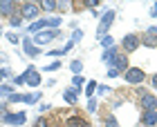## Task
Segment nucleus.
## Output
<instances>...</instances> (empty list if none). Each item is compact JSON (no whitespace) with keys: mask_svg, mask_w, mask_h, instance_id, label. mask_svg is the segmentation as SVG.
I'll list each match as a JSON object with an SVG mask.
<instances>
[{"mask_svg":"<svg viewBox=\"0 0 157 127\" xmlns=\"http://www.w3.org/2000/svg\"><path fill=\"white\" fill-rule=\"evenodd\" d=\"M115 16L117 13L115 11H103V16H101V20H99V27H97V36H108V29L112 27V23H115Z\"/></svg>","mask_w":157,"mask_h":127,"instance_id":"f257e3e1","label":"nucleus"},{"mask_svg":"<svg viewBox=\"0 0 157 127\" xmlns=\"http://www.w3.org/2000/svg\"><path fill=\"white\" fill-rule=\"evenodd\" d=\"M59 34H61L59 29H45V31H38L32 40H34L36 47H43V45H47V42H52L54 38H59Z\"/></svg>","mask_w":157,"mask_h":127,"instance_id":"f03ea898","label":"nucleus"},{"mask_svg":"<svg viewBox=\"0 0 157 127\" xmlns=\"http://www.w3.org/2000/svg\"><path fill=\"white\" fill-rule=\"evenodd\" d=\"M38 11H40L38 2H23L20 5V18L23 20H34L38 16Z\"/></svg>","mask_w":157,"mask_h":127,"instance_id":"7ed1b4c3","label":"nucleus"},{"mask_svg":"<svg viewBox=\"0 0 157 127\" xmlns=\"http://www.w3.org/2000/svg\"><path fill=\"white\" fill-rule=\"evenodd\" d=\"M124 78H126V83H130V85H139V83H144L146 74L141 72L139 67H128V72L124 74Z\"/></svg>","mask_w":157,"mask_h":127,"instance_id":"20e7f679","label":"nucleus"},{"mask_svg":"<svg viewBox=\"0 0 157 127\" xmlns=\"http://www.w3.org/2000/svg\"><path fill=\"white\" fill-rule=\"evenodd\" d=\"M139 103H141V109L144 111H155L157 109V98H155V94H151V91H141Z\"/></svg>","mask_w":157,"mask_h":127,"instance_id":"39448f33","label":"nucleus"},{"mask_svg":"<svg viewBox=\"0 0 157 127\" xmlns=\"http://www.w3.org/2000/svg\"><path fill=\"white\" fill-rule=\"evenodd\" d=\"M23 76H25V83L29 85V87H38V85L43 83V78H40V74H38L36 67H27L23 72Z\"/></svg>","mask_w":157,"mask_h":127,"instance_id":"423d86ee","label":"nucleus"},{"mask_svg":"<svg viewBox=\"0 0 157 127\" xmlns=\"http://www.w3.org/2000/svg\"><path fill=\"white\" fill-rule=\"evenodd\" d=\"M2 121H5V125H25L27 114H25V111H16V114H2Z\"/></svg>","mask_w":157,"mask_h":127,"instance_id":"0eeeda50","label":"nucleus"},{"mask_svg":"<svg viewBox=\"0 0 157 127\" xmlns=\"http://www.w3.org/2000/svg\"><path fill=\"white\" fill-rule=\"evenodd\" d=\"M121 45H124L126 51H135V49L141 45V38L135 36V34H128V36H124V42H121Z\"/></svg>","mask_w":157,"mask_h":127,"instance_id":"6e6552de","label":"nucleus"},{"mask_svg":"<svg viewBox=\"0 0 157 127\" xmlns=\"http://www.w3.org/2000/svg\"><path fill=\"white\" fill-rule=\"evenodd\" d=\"M108 65H110L112 69H117L119 74H121V72H124V74L128 72V58H126V56H121V54H117V58H112Z\"/></svg>","mask_w":157,"mask_h":127,"instance_id":"1a4fd4ad","label":"nucleus"},{"mask_svg":"<svg viewBox=\"0 0 157 127\" xmlns=\"http://www.w3.org/2000/svg\"><path fill=\"white\" fill-rule=\"evenodd\" d=\"M23 49H25V54L27 56H29V58H36V56L40 54V47H36V45H34V40L32 38H23Z\"/></svg>","mask_w":157,"mask_h":127,"instance_id":"9d476101","label":"nucleus"},{"mask_svg":"<svg viewBox=\"0 0 157 127\" xmlns=\"http://www.w3.org/2000/svg\"><path fill=\"white\" fill-rule=\"evenodd\" d=\"M78 94H81V89H76V87H67L65 91H63V98H65V103L74 105V103H78Z\"/></svg>","mask_w":157,"mask_h":127,"instance_id":"9b49d317","label":"nucleus"},{"mask_svg":"<svg viewBox=\"0 0 157 127\" xmlns=\"http://www.w3.org/2000/svg\"><path fill=\"white\" fill-rule=\"evenodd\" d=\"M13 11H16V2L13 0H0V13L13 16Z\"/></svg>","mask_w":157,"mask_h":127,"instance_id":"f8f14e48","label":"nucleus"},{"mask_svg":"<svg viewBox=\"0 0 157 127\" xmlns=\"http://www.w3.org/2000/svg\"><path fill=\"white\" fill-rule=\"evenodd\" d=\"M67 127H90V123L81 116H70L67 118Z\"/></svg>","mask_w":157,"mask_h":127,"instance_id":"ddd939ff","label":"nucleus"},{"mask_svg":"<svg viewBox=\"0 0 157 127\" xmlns=\"http://www.w3.org/2000/svg\"><path fill=\"white\" fill-rule=\"evenodd\" d=\"M141 123L146 127H153L157 123V111H144V116H141Z\"/></svg>","mask_w":157,"mask_h":127,"instance_id":"4468645a","label":"nucleus"},{"mask_svg":"<svg viewBox=\"0 0 157 127\" xmlns=\"http://www.w3.org/2000/svg\"><path fill=\"white\" fill-rule=\"evenodd\" d=\"M117 47H110V49H103V54H101V60L103 62H110L112 58H117Z\"/></svg>","mask_w":157,"mask_h":127,"instance_id":"2eb2a0df","label":"nucleus"},{"mask_svg":"<svg viewBox=\"0 0 157 127\" xmlns=\"http://www.w3.org/2000/svg\"><path fill=\"white\" fill-rule=\"evenodd\" d=\"M38 101H40V94H38V91H32V94H25L20 103H25V105H34V103H38Z\"/></svg>","mask_w":157,"mask_h":127,"instance_id":"dca6fc26","label":"nucleus"},{"mask_svg":"<svg viewBox=\"0 0 157 127\" xmlns=\"http://www.w3.org/2000/svg\"><path fill=\"white\" fill-rule=\"evenodd\" d=\"M38 7H43L45 11H56L59 9V2L56 0H43V2H38Z\"/></svg>","mask_w":157,"mask_h":127,"instance_id":"f3484780","label":"nucleus"},{"mask_svg":"<svg viewBox=\"0 0 157 127\" xmlns=\"http://www.w3.org/2000/svg\"><path fill=\"white\" fill-rule=\"evenodd\" d=\"M94 91H97V80H90L88 85H85V96L94 98Z\"/></svg>","mask_w":157,"mask_h":127,"instance_id":"a211bd4d","label":"nucleus"},{"mask_svg":"<svg viewBox=\"0 0 157 127\" xmlns=\"http://www.w3.org/2000/svg\"><path fill=\"white\" fill-rule=\"evenodd\" d=\"M144 45H148V47H157V36L155 34H146V38L141 40Z\"/></svg>","mask_w":157,"mask_h":127,"instance_id":"6ab92c4d","label":"nucleus"},{"mask_svg":"<svg viewBox=\"0 0 157 127\" xmlns=\"http://www.w3.org/2000/svg\"><path fill=\"white\" fill-rule=\"evenodd\" d=\"M70 69L74 72V76H78V74H81V69H83V62L81 60H72V62H70Z\"/></svg>","mask_w":157,"mask_h":127,"instance_id":"aec40b11","label":"nucleus"},{"mask_svg":"<svg viewBox=\"0 0 157 127\" xmlns=\"http://www.w3.org/2000/svg\"><path fill=\"white\" fill-rule=\"evenodd\" d=\"M11 94H13V87H11V85H0V98H2V96L9 98Z\"/></svg>","mask_w":157,"mask_h":127,"instance_id":"412c9836","label":"nucleus"},{"mask_svg":"<svg viewBox=\"0 0 157 127\" xmlns=\"http://www.w3.org/2000/svg\"><path fill=\"white\" fill-rule=\"evenodd\" d=\"M83 83H85V78H83L81 74H78V76H72V87L81 89V87H83Z\"/></svg>","mask_w":157,"mask_h":127,"instance_id":"4be33fe9","label":"nucleus"},{"mask_svg":"<svg viewBox=\"0 0 157 127\" xmlns=\"http://www.w3.org/2000/svg\"><path fill=\"white\" fill-rule=\"evenodd\" d=\"M101 45H103V49L115 47V38H112V36H103V38H101Z\"/></svg>","mask_w":157,"mask_h":127,"instance_id":"5701e85b","label":"nucleus"},{"mask_svg":"<svg viewBox=\"0 0 157 127\" xmlns=\"http://www.w3.org/2000/svg\"><path fill=\"white\" fill-rule=\"evenodd\" d=\"M81 38H83V31H81V29H74V34H72V40H70V42H72V45H76V42L81 40Z\"/></svg>","mask_w":157,"mask_h":127,"instance_id":"b1692460","label":"nucleus"},{"mask_svg":"<svg viewBox=\"0 0 157 127\" xmlns=\"http://www.w3.org/2000/svg\"><path fill=\"white\" fill-rule=\"evenodd\" d=\"M59 67H61V60H54V62H49V65H45V72H56Z\"/></svg>","mask_w":157,"mask_h":127,"instance_id":"393cba45","label":"nucleus"},{"mask_svg":"<svg viewBox=\"0 0 157 127\" xmlns=\"http://www.w3.org/2000/svg\"><path fill=\"white\" fill-rule=\"evenodd\" d=\"M9 25L11 27H20V25H23V18H20V16H11L9 18Z\"/></svg>","mask_w":157,"mask_h":127,"instance_id":"a878e982","label":"nucleus"},{"mask_svg":"<svg viewBox=\"0 0 157 127\" xmlns=\"http://www.w3.org/2000/svg\"><path fill=\"white\" fill-rule=\"evenodd\" d=\"M103 125H105V127H119L117 121H115V116H108V118L103 121Z\"/></svg>","mask_w":157,"mask_h":127,"instance_id":"bb28decb","label":"nucleus"},{"mask_svg":"<svg viewBox=\"0 0 157 127\" xmlns=\"http://www.w3.org/2000/svg\"><path fill=\"white\" fill-rule=\"evenodd\" d=\"M34 127H47V121H45L43 116H38L36 121H34Z\"/></svg>","mask_w":157,"mask_h":127,"instance_id":"cd10ccee","label":"nucleus"},{"mask_svg":"<svg viewBox=\"0 0 157 127\" xmlns=\"http://www.w3.org/2000/svg\"><path fill=\"white\" fill-rule=\"evenodd\" d=\"M7 40H9L11 45H18V42H20V38L16 36V34H7Z\"/></svg>","mask_w":157,"mask_h":127,"instance_id":"c85d7f7f","label":"nucleus"},{"mask_svg":"<svg viewBox=\"0 0 157 127\" xmlns=\"http://www.w3.org/2000/svg\"><path fill=\"white\" fill-rule=\"evenodd\" d=\"M0 78H2V80H5V78H11V69H9V67H7V69H0Z\"/></svg>","mask_w":157,"mask_h":127,"instance_id":"c756f323","label":"nucleus"},{"mask_svg":"<svg viewBox=\"0 0 157 127\" xmlns=\"http://www.w3.org/2000/svg\"><path fill=\"white\" fill-rule=\"evenodd\" d=\"M88 111H97V101H94V98L88 101Z\"/></svg>","mask_w":157,"mask_h":127,"instance_id":"7c9ffc66","label":"nucleus"},{"mask_svg":"<svg viewBox=\"0 0 157 127\" xmlns=\"http://www.w3.org/2000/svg\"><path fill=\"white\" fill-rule=\"evenodd\" d=\"M97 91H99V94H110V87H105V85H97Z\"/></svg>","mask_w":157,"mask_h":127,"instance_id":"2f4dec72","label":"nucleus"},{"mask_svg":"<svg viewBox=\"0 0 157 127\" xmlns=\"http://www.w3.org/2000/svg\"><path fill=\"white\" fill-rule=\"evenodd\" d=\"M83 5H85V7H90V9H94V7L99 5V0H85Z\"/></svg>","mask_w":157,"mask_h":127,"instance_id":"473e14b6","label":"nucleus"},{"mask_svg":"<svg viewBox=\"0 0 157 127\" xmlns=\"http://www.w3.org/2000/svg\"><path fill=\"white\" fill-rule=\"evenodd\" d=\"M117 76H119V72H117V69H108V78H117Z\"/></svg>","mask_w":157,"mask_h":127,"instance_id":"72a5a7b5","label":"nucleus"},{"mask_svg":"<svg viewBox=\"0 0 157 127\" xmlns=\"http://www.w3.org/2000/svg\"><path fill=\"white\" fill-rule=\"evenodd\" d=\"M13 83H16V85H23V83H25V76H23V74L16 76V78H13Z\"/></svg>","mask_w":157,"mask_h":127,"instance_id":"f704fd0d","label":"nucleus"},{"mask_svg":"<svg viewBox=\"0 0 157 127\" xmlns=\"http://www.w3.org/2000/svg\"><path fill=\"white\" fill-rule=\"evenodd\" d=\"M151 16H153V18H157V2H155L153 9H151Z\"/></svg>","mask_w":157,"mask_h":127,"instance_id":"c9c22d12","label":"nucleus"},{"mask_svg":"<svg viewBox=\"0 0 157 127\" xmlns=\"http://www.w3.org/2000/svg\"><path fill=\"white\" fill-rule=\"evenodd\" d=\"M151 83H153V87H155V89H157V74H155V76H153V80H151Z\"/></svg>","mask_w":157,"mask_h":127,"instance_id":"e433bc0d","label":"nucleus"},{"mask_svg":"<svg viewBox=\"0 0 157 127\" xmlns=\"http://www.w3.org/2000/svg\"><path fill=\"white\" fill-rule=\"evenodd\" d=\"M0 34H2V27H0Z\"/></svg>","mask_w":157,"mask_h":127,"instance_id":"4c0bfd02","label":"nucleus"},{"mask_svg":"<svg viewBox=\"0 0 157 127\" xmlns=\"http://www.w3.org/2000/svg\"><path fill=\"white\" fill-rule=\"evenodd\" d=\"M0 80H2V78H0Z\"/></svg>","mask_w":157,"mask_h":127,"instance_id":"58836bf2","label":"nucleus"},{"mask_svg":"<svg viewBox=\"0 0 157 127\" xmlns=\"http://www.w3.org/2000/svg\"><path fill=\"white\" fill-rule=\"evenodd\" d=\"M155 27H157V25H155Z\"/></svg>","mask_w":157,"mask_h":127,"instance_id":"ea45409f","label":"nucleus"}]
</instances>
